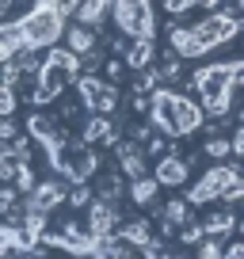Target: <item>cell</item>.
Returning a JSON list of instances; mask_svg holds the SVG:
<instances>
[{
    "label": "cell",
    "mask_w": 244,
    "mask_h": 259,
    "mask_svg": "<svg viewBox=\"0 0 244 259\" xmlns=\"http://www.w3.org/2000/svg\"><path fill=\"white\" fill-rule=\"evenodd\" d=\"M12 210H16V191L4 183V187H0V218H8Z\"/></svg>",
    "instance_id": "obj_22"
},
{
    "label": "cell",
    "mask_w": 244,
    "mask_h": 259,
    "mask_svg": "<svg viewBox=\"0 0 244 259\" xmlns=\"http://www.w3.org/2000/svg\"><path fill=\"white\" fill-rule=\"evenodd\" d=\"M23 50V34H19L16 23H0V61H8Z\"/></svg>",
    "instance_id": "obj_15"
},
{
    "label": "cell",
    "mask_w": 244,
    "mask_h": 259,
    "mask_svg": "<svg viewBox=\"0 0 244 259\" xmlns=\"http://www.w3.org/2000/svg\"><path fill=\"white\" fill-rule=\"evenodd\" d=\"M153 179L160 187H183L191 179V164L183 160V156H176V153H164V156H156Z\"/></svg>",
    "instance_id": "obj_6"
},
{
    "label": "cell",
    "mask_w": 244,
    "mask_h": 259,
    "mask_svg": "<svg viewBox=\"0 0 244 259\" xmlns=\"http://www.w3.org/2000/svg\"><path fill=\"white\" fill-rule=\"evenodd\" d=\"M168 38H172V54L183 57V61H191V57H202V54H206V46L198 42L195 27H172Z\"/></svg>",
    "instance_id": "obj_9"
},
{
    "label": "cell",
    "mask_w": 244,
    "mask_h": 259,
    "mask_svg": "<svg viewBox=\"0 0 244 259\" xmlns=\"http://www.w3.org/2000/svg\"><path fill=\"white\" fill-rule=\"evenodd\" d=\"M202 153L210 156V160H225V156H229V141H225V138H218V130H210V138H206Z\"/></svg>",
    "instance_id": "obj_18"
},
{
    "label": "cell",
    "mask_w": 244,
    "mask_h": 259,
    "mask_svg": "<svg viewBox=\"0 0 244 259\" xmlns=\"http://www.w3.org/2000/svg\"><path fill=\"white\" fill-rule=\"evenodd\" d=\"M244 65L240 61H221V65H206L195 73V92L202 103L210 99H236V88H240Z\"/></svg>",
    "instance_id": "obj_2"
},
{
    "label": "cell",
    "mask_w": 244,
    "mask_h": 259,
    "mask_svg": "<svg viewBox=\"0 0 244 259\" xmlns=\"http://www.w3.org/2000/svg\"><path fill=\"white\" fill-rule=\"evenodd\" d=\"M16 88H8V84H0V118H12V111H16Z\"/></svg>",
    "instance_id": "obj_20"
},
{
    "label": "cell",
    "mask_w": 244,
    "mask_h": 259,
    "mask_svg": "<svg viewBox=\"0 0 244 259\" xmlns=\"http://www.w3.org/2000/svg\"><path fill=\"white\" fill-rule=\"evenodd\" d=\"M50 4H54V12L61 19H73L76 16V4H80V0H50Z\"/></svg>",
    "instance_id": "obj_23"
},
{
    "label": "cell",
    "mask_w": 244,
    "mask_h": 259,
    "mask_svg": "<svg viewBox=\"0 0 244 259\" xmlns=\"http://www.w3.org/2000/svg\"><path fill=\"white\" fill-rule=\"evenodd\" d=\"M65 202L76 206V210H80V206H88V202H92V187H88V183H73V191H65Z\"/></svg>",
    "instance_id": "obj_19"
},
{
    "label": "cell",
    "mask_w": 244,
    "mask_h": 259,
    "mask_svg": "<svg viewBox=\"0 0 244 259\" xmlns=\"http://www.w3.org/2000/svg\"><path fill=\"white\" fill-rule=\"evenodd\" d=\"M218 259H244V244L233 240V244H229V251H225V255H218Z\"/></svg>",
    "instance_id": "obj_24"
},
{
    "label": "cell",
    "mask_w": 244,
    "mask_h": 259,
    "mask_svg": "<svg viewBox=\"0 0 244 259\" xmlns=\"http://www.w3.org/2000/svg\"><path fill=\"white\" fill-rule=\"evenodd\" d=\"M156 218L172 221V225H187L195 213H191V202H187V198H183V202H179V198H172L168 206H160V213H156Z\"/></svg>",
    "instance_id": "obj_16"
},
{
    "label": "cell",
    "mask_w": 244,
    "mask_h": 259,
    "mask_svg": "<svg viewBox=\"0 0 244 259\" xmlns=\"http://www.w3.org/2000/svg\"><path fill=\"white\" fill-rule=\"evenodd\" d=\"M236 31H240V19L225 16L221 8H218V12H210L202 23H195V34H198V42L206 46V54H210L214 46H225V42H233V38H236Z\"/></svg>",
    "instance_id": "obj_3"
},
{
    "label": "cell",
    "mask_w": 244,
    "mask_h": 259,
    "mask_svg": "<svg viewBox=\"0 0 244 259\" xmlns=\"http://www.w3.org/2000/svg\"><path fill=\"white\" fill-rule=\"evenodd\" d=\"M156 194H160V183H156L153 176L130 179V198H134L138 206H153V202H156Z\"/></svg>",
    "instance_id": "obj_13"
},
{
    "label": "cell",
    "mask_w": 244,
    "mask_h": 259,
    "mask_svg": "<svg viewBox=\"0 0 244 259\" xmlns=\"http://www.w3.org/2000/svg\"><path fill=\"white\" fill-rule=\"evenodd\" d=\"M202 122H206V114H202V107H198V99H187V96H179V92H176V126H179V138L202 130Z\"/></svg>",
    "instance_id": "obj_8"
},
{
    "label": "cell",
    "mask_w": 244,
    "mask_h": 259,
    "mask_svg": "<svg viewBox=\"0 0 244 259\" xmlns=\"http://www.w3.org/2000/svg\"><path fill=\"white\" fill-rule=\"evenodd\" d=\"M114 236H118L122 244H130V248H145L149 240H153V229H149V221H126V225L114 229Z\"/></svg>",
    "instance_id": "obj_10"
},
{
    "label": "cell",
    "mask_w": 244,
    "mask_h": 259,
    "mask_svg": "<svg viewBox=\"0 0 244 259\" xmlns=\"http://www.w3.org/2000/svg\"><path fill=\"white\" fill-rule=\"evenodd\" d=\"M61 202H65V183H57V179H38V183L27 191V206H23V210L46 213V218H50Z\"/></svg>",
    "instance_id": "obj_4"
},
{
    "label": "cell",
    "mask_w": 244,
    "mask_h": 259,
    "mask_svg": "<svg viewBox=\"0 0 244 259\" xmlns=\"http://www.w3.org/2000/svg\"><path fill=\"white\" fill-rule=\"evenodd\" d=\"M61 38H65V50H69V54H76V57L92 54V50L99 46V34H96V27H88V23H73V27L65 23Z\"/></svg>",
    "instance_id": "obj_7"
},
{
    "label": "cell",
    "mask_w": 244,
    "mask_h": 259,
    "mask_svg": "<svg viewBox=\"0 0 244 259\" xmlns=\"http://www.w3.org/2000/svg\"><path fill=\"white\" fill-rule=\"evenodd\" d=\"M153 57H156V50H153V38H134L130 54H126V65L141 73V69H149V65H153Z\"/></svg>",
    "instance_id": "obj_14"
},
{
    "label": "cell",
    "mask_w": 244,
    "mask_h": 259,
    "mask_svg": "<svg viewBox=\"0 0 244 259\" xmlns=\"http://www.w3.org/2000/svg\"><path fill=\"white\" fill-rule=\"evenodd\" d=\"M233 225H236L233 210H218L214 218H206V225H202V236H225Z\"/></svg>",
    "instance_id": "obj_17"
},
{
    "label": "cell",
    "mask_w": 244,
    "mask_h": 259,
    "mask_svg": "<svg viewBox=\"0 0 244 259\" xmlns=\"http://www.w3.org/2000/svg\"><path fill=\"white\" fill-rule=\"evenodd\" d=\"M65 23H69V19L57 16L50 0H34L31 12H23V16L16 19L19 34H23V50H31V54L57 46V42H61V31H65Z\"/></svg>",
    "instance_id": "obj_1"
},
{
    "label": "cell",
    "mask_w": 244,
    "mask_h": 259,
    "mask_svg": "<svg viewBox=\"0 0 244 259\" xmlns=\"http://www.w3.org/2000/svg\"><path fill=\"white\" fill-rule=\"evenodd\" d=\"M8 8H12V0H0V16H4Z\"/></svg>",
    "instance_id": "obj_25"
},
{
    "label": "cell",
    "mask_w": 244,
    "mask_h": 259,
    "mask_svg": "<svg viewBox=\"0 0 244 259\" xmlns=\"http://www.w3.org/2000/svg\"><path fill=\"white\" fill-rule=\"evenodd\" d=\"M61 130V122L54 118V114H46V111H34L31 118H27V134H31L34 141H50Z\"/></svg>",
    "instance_id": "obj_12"
},
{
    "label": "cell",
    "mask_w": 244,
    "mask_h": 259,
    "mask_svg": "<svg viewBox=\"0 0 244 259\" xmlns=\"http://www.w3.org/2000/svg\"><path fill=\"white\" fill-rule=\"evenodd\" d=\"M118 225H122V218H118V206L114 202H103V198H92L88 202V233L92 236H111Z\"/></svg>",
    "instance_id": "obj_5"
},
{
    "label": "cell",
    "mask_w": 244,
    "mask_h": 259,
    "mask_svg": "<svg viewBox=\"0 0 244 259\" xmlns=\"http://www.w3.org/2000/svg\"><path fill=\"white\" fill-rule=\"evenodd\" d=\"M107 16H111V0H80L73 19L76 23H88V27H99Z\"/></svg>",
    "instance_id": "obj_11"
},
{
    "label": "cell",
    "mask_w": 244,
    "mask_h": 259,
    "mask_svg": "<svg viewBox=\"0 0 244 259\" xmlns=\"http://www.w3.org/2000/svg\"><path fill=\"white\" fill-rule=\"evenodd\" d=\"M12 244H16V225H12L8 218H0V255L12 251Z\"/></svg>",
    "instance_id": "obj_21"
}]
</instances>
